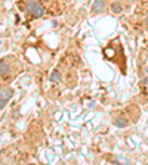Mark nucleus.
<instances>
[{"instance_id": "39448f33", "label": "nucleus", "mask_w": 148, "mask_h": 165, "mask_svg": "<svg viewBox=\"0 0 148 165\" xmlns=\"http://www.w3.org/2000/svg\"><path fill=\"white\" fill-rule=\"evenodd\" d=\"M7 72H9V65L5 60H2L0 62V75H6Z\"/></svg>"}, {"instance_id": "1a4fd4ad", "label": "nucleus", "mask_w": 148, "mask_h": 165, "mask_svg": "<svg viewBox=\"0 0 148 165\" xmlns=\"http://www.w3.org/2000/svg\"><path fill=\"white\" fill-rule=\"evenodd\" d=\"M147 22H148V16H147Z\"/></svg>"}, {"instance_id": "f03ea898", "label": "nucleus", "mask_w": 148, "mask_h": 165, "mask_svg": "<svg viewBox=\"0 0 148 165\" xmlns=\"http://www.w3.org/2000/svg\"><path fill=\"white\" fill-rule=\"evenodd\" d=\"M12 97V90L11 89H2L0 90V109L6 105V102Z\"/></svg>"}, {"instance_id": "0eeeda50", "label": "nucleus", "mask_w": 148, "mask_h": 165, "mask_svg": "<svg viewBox=\"0 0 148 165\" xmlns=\"http://www.w3.org/2000/svg\"><path fill=\"white\" fill-rule=\"evenodd\" d=\"M111 9H113V12H114V13H120L121 10H123V9H121V6H120V3H117V2H115V3H113Z\"/></svg>"}, {"instance_id": "423d86ee", "label": "nucleus", "mask_w": 148, "mask_h": 165, "mask_svg": "<svg viewBox=\"0 0 148 165\" xmlns=\"http://www.w3.org/2000/svg\"><path fill=\"white\" fill-rule=\"evenodd\" d=\"M59 80H61V74L55 69L54 72L50 74V81H52V83H56V81H59Z\"/></svg>"}, {"instance_id": "7ed1b4c3", "label": "nucleus", "mask_w": 148, "mask_h": 165, "mask_svg": "<svg viewBox=\"0 0 148 165\" xmlns=\"http://www.w3.org/2000/svg\"><path fill=\"white\" fill-rule=\"evenodd\" d=\"M102 9H104V0H95L94 6H92V10H94L95 13L101 12Z\"/></svg>"}, {"instance_id": "f257e3e1", "label": "nucleus", "mask_w": 148, "mask_h": 165, "mask_svg": "<svg viewBox=\"0 0 148 165\" xmlns=\"http://www.w3.org/2000/svg\"><path fill=\"white\" fill-rule=\"evenodd\" d=\"M28 12L31 13L34 18H40L45 13V9L39 5L37 0H28Z\"/></svg>"}, {"instance_id": "6e6552de", "label": "nucleus", "mask_w": 148, "mask_h": 165, "mask_svg": "<svg viewBox=\"0 0 148 165\" xmlns=\"http://www.w3.org/2000/svg\"><path fill=\"white\" fill-rule=\"evenodd\" d=\"M145 71H147V74H148V68H147V69H145Z\"/></svg>"}, {"instance_id": "20e7f679", "label": "nucleus", "mask_w": 148, "mask_h": 165, "mask_svg": "<svg viewBox=\"0 0 148 165\" xmlns=\"http://www.w3.org/2000/svg\"><path fill=\"white\" fill-rule=\"evenodd\" d=\"M114 126L121 127V128H123V127H126V126H128V121H126V119L123 118V117H117V118L114 119Z\"/></svg>"}]
</instances>
